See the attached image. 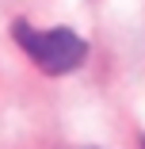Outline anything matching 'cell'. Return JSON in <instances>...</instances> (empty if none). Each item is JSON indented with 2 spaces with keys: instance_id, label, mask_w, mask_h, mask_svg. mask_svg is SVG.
<instances>
[{
  "instance_id": "cell-1",
  "label": "cell",
  "mask_w": 145,
  "mask_h": 149,
  "mask_svg": "<svg viewBox=\"0 0 145 149\" xmlns=\"http://www.w3.org/2000/svg\"><path fill=\"white\" fill-rule=\"evenodd\" d=\"M12 35H15V46L31 57V61L50 73V77H61V73H73L80 61H84V54H88V46H84V38L76 31H69V27H50V31H38V27L31 23H15L12 27Z\"/></svg>"
}]
</instances>
